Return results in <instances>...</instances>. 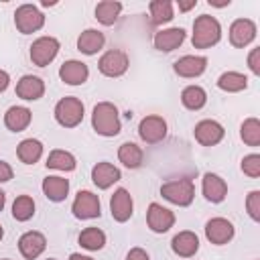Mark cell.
Listing matches in <instances>:
<instances>
[{"mask_svg":"<svg viewBox=\"0 0 260 260\" xmlns=\"http://www.w3.org/2000/svg\"><path fill=\"white\" fill-rule=\"evenodd\" d=\"M91 128L104 138H114L122 130L118 108L112 102H100L91 110Z\"/></svg>","mask_w":260,"mask_h":260,"instance_id":"cell-1","label":"cell"},{"mask_svg":"<svg viewBox=\"0 0 260 260\" xmlns=\"http://www.w3.org/2000/svg\"><path fill=\"white\" fill-rule=\"evenodd\" d=\"M221 39V24L211 14H201L193 20V35L191 43L195 49H209L217 45Z\"/></svg>","mask_w":260,"mask_h":260,"instance_id":"cell-2","label":"cell"},{"mask_svg":"<svg viewBox=\"0 0 260 260\" xmlns=\"http://www.w3.org/2000/svg\"><path fill=\"white\" fill-rule=\"evenodd\" d=\"M160 195L162 199H167L173 205L179 207H187L193 203L195 199V185L193 179L189 177H181V179H171L167 183L160 185Z\"/></svg>","mask_w":260,"mask_h":260,"instance_id":"cell-3","label":"cell"},{"mask_svg":"<svg viewBox=\"0 0 260 260\" xmlns=\"http://www.w3.org/2000/svg\"><path fill=\"white\" fill-rule=\"evenodd\" d=\"M55 120L59 126L63 128H75L81 124L83 120V114H85V108H83V102L75 95H65L61 98L57 104H55Z\"/></svg>","mask_w":260,"mask_h":260,"instance_id":"cell-4","label":"cell"},{"mask_svg":"<svg viewBox=\"0 0 260 260\" xmlns=\"http://www.w3.org/2000/svg\"><path fill=\"white\" fill-rule=\"evenodd\" d=\"M14 26L22 35H32L45 26V14L35 4H20L14 12Z\"/></svg>","mask_w":260,"mask_h":260,"instance_id":"cell-5","label":"cell"},{"mask_svg":"<svg viewBox=\"0 0 260 260\" xmlns=\"http://www.w3.org/2000/svg\"><path fill=\"white\" fill-rule=\"evenodd\" d=\"M167 132H169V126H167V120L158 114H150V116H144L138 124V136L142 142L146 144H158L167 138Z\"/></svg>","mask_w":260,"mask_h":260,"instance_id":"cell-6","label":"cell"},{"mask_svg":"<svg viewBox=\"0 0 260 260\" xmlns=\"http://www.w3.org/2000/svg\"><path fill=\"white\" fill-rule=\"evenodd\" d=\"M59 49H61V45H59V41L55 37H39V39L32 41L28 55H30L32 65L47 67L49 63H53V59L57 57Z\"/></svg>","mask_w":260,"mask_h":260,"instance_id":"cell-7","label":"cell"},{"mask_svg":"<svg viewBox=\"0 0 260 260\" xmlns=\"http://www.w3.org/2000/svg\"><path fill=\"white\" fill-rule=\"evenodd\" d=\"M71 211L77 219H95L102 215V203H100V197L93 193V191H87V189H81L77 191L75 199H73V205H71Z\"/></svg>","mask_w":260,"mask_h":260,"instance_id":"cell-8","label":"cell"},{"mask_svg":"<svg viewBox=\"0 0 260 260\" xmlns=\"http://www.w3.org/2000/svg\"><path fill=\"white\" fill-rule=\"evenodd\" d=\"M128 67H130V59H128V55H126L124 51H120V49H110V51H106V53L100 57V61H98V69H100V73L106 75V77H122V75L128 71Z\"/></svg>","mask_w":260,"mask_h":260,"instance_id":"cell-9","label":"cell"},{"mask_svg":"<svg viewBox=\"0 0 260 260\" xmlns=\"http://www.w3.org/2000/svg\"><path fill=\"white\" fill-rule=\"evenodd\" d=\"M175 213L169 207H162L160 203L152 201L146 209V225L150 228V232L154 234H165L175 225Z\"/></svg>","mask_w":260,"mask_h":260,"instance_id":"cell-10","label":"cell"},{"mask_svg":"<svg viewBox=\"0 0 260 260\" xmlns=\"http://www.w3.org/2000/svg\"><path fill=\"white\" fill-rule=\"evenodd\" d=\"M234 236H236V228L225 217H211L205 223V238L213 246H225L234 240Z\"/></svg>","mask_w":260,"mask_h":260,"instance_id":"cell-11","label":"cell"},{"mask_svg":"<svg viewBox=\"0 0 260 260\" xmlns=\"http://www.w3.org/2000/svg\"><path fill=\"white\" fill-rule=\"evenodd\" d=\"M256 32H258V28H256L254 20H250V18H236L230 24V30H228L230 45L236 47V49H244V47H248L256 39Z\"/></svg>","mask_w":260,"mask_h":260,"instance_id":"cell-12","label":"cell"},{"mask_svg":"<svg viewBox=\"0 0 260 260\" xmlns=\"http://www.w3.org/2000/svg\"><path fill=\"white\" fill-rule=\"evenodd\" d=\"M193 136L201 146H215V144H219L223 140L225 130L217 120H209L207 118V120H201V122L195 124Z\"/></svg>","mask_w":260,"mask_h":260,"instance_id":"cell-13","label":"cell"},{"mask_svg":"<svg viewBox=\"0 0 260 260\" xmlns=\"http://www.w3.org/2000/svg\"><path fill=\"white\" fill-rule=\"evenodd\" d=\"M110 213H112L114 221H118V223H126L132 217L134 201H132V195L128 193V189L118 187L114 191V195L110 197Z\"/></svg>","mask_w":260,"mask_h":260,"instance_id":"cell-14","label":"cell"},{"mask_svg":"<svg viewBox=\"0 0 260 260\" xmlns=\"http://www.w3.org/2000/svg\"><path fill=\"white\" fill-rule=\"evenodd\" d=\"M185 39H187L185 28H181V26H169V28H160V30L154 32L152 45L160 53H171V51L179 49L185 43Z\"/></svg>","mask_w":260,"mask_h":260,"instance_id":"cell-15","label":"cell"},{"mask_svg":"<svg viewBox=\"0 0 260 260\" xmlns=\"http://www.w3.org/2000/svg\"><path fill=\"white\" fill-rule=\"evenodd\" d=\"M205 69H207V57L203 55H183L173 63V71L185 79L199 77L205 73Z\"/></svg>","mask_w":260,"mask_h":260,"instance_id":"cell-16","label":"cell"},{"mask_svg":"<svg viewBox=\"0 0 260 260\" xmlns=\"http://www.w3.org/2000/svg\"><path fill=\"white\" fill-rule=\"evenodd\" d=\"M47 248V238L41 234V232H24L20 238H18V252L22 254V258L26 260H37Z\"/></svg>","mask_w":260,"mask_h":260,"instance_id":"cell-17","label":"cell"},{"mask_svg":"<svg viewBox=\"0 0 260 260\" xmlns=\"http://www.w3.org/2000/svg\"><path fill=\"white\" fill-rule=\"evenodd\" d=\"M59 77L67 85H83L89 77V67L83 61L69 59V61H63V65L59 67Z\"/></svg>","mask_w":260,"mask_h":260,"instance_id":"cell-18","label":"cell"},{"mask_svg":"<svg viewBox=\"0 0 260 260\" xmlns=\"http://www.w3.org/2000/svg\"><path fill=\"white\" fill-rule=\"evenodd\" d=\"M16 98L24 102H37L45 95V81L37 75H22L16 81Z\"/></svg>","mask_w":260,"mask_h":260,"instance_id":"cell-19","label":"cell"},{"mask_svg":"<svg viewBox=\"0 0 260 260\" xmlns=\"http://www.w3.org/2000/svg\"><path fill=\"white\" fill-rule=\"evenodd\" d=\"M122 179V173H120V169L116 167V165H112V162H108V160H102V162H98V165H93V169H91V181H93V185L98 187V189H110L114 183H118Z\"/></svg>","mask_w":260,"mask_h":260,"instance_id":"cell-20","label":"cell"},{"mask_svg":"<svg viewBox=\"0 0 260 260\" xmlns=\"http://www.w3.org/2000/svg\"><path fill=\"white\" fill-rule=\"evenodd\" d=\"M201 191L209 203H221L228 195V183L215 173H205L201 179Z\"/></svg>","mask_w":260,"mask_h":260,"instance_id":"cell-21","label":"cell"},{"mask_svg":"<svg viewBox=\"0 0 260 260\" xmlns=\"http://www.w3.org/2000/svg\"><path fill=\"white\" fill-rule=\"evenodd\" d=\"M171 250L177 256H181V258L195 256L197 250H199V238H197V234L191 232V230H183V232L175 234L173 240H171Z\"/></svg>","mask_w":260,"mask_h":260,"instance_id":"cell-22","label":"cell"},{"mask_svg":"<svg viewBox=\"0 0 260 260\" xmlns=\"http://www.w3.org/2000/svg\"><path fill=\"white\" fill-rule=\"evenodd\" d=\"M41 189H43V195L49 201L61 203V201H65V197L69 193V181L65 177H59V175H49V177L43 179Z\"/></svg>","mask_w":260,"mask_h":260,"instance_id":"cell-23","label":"cell"},{"mask_svg":"<svg viewBox=\"0 0 260 260\" xmlns=\"http://www.w3.org/2000/svg\"><path fill=\"white\" fill-rule=\"evenodd\" d=\"M32 120V112L26 106H10L4 114V126L10 132H22L28 128Z\"/></svg>","mask_w":260,"mask_h":260,"instance_id":"cell-24","label":"cell"},{"mask_svg":"<svg viewBox=\"0 0 260 260\" xmlns=\"http://www.w3.org/2000/svg\"><path fill=\"white\" fill-rule=\"evenodd\" d=\"M104 45H106V37L98 28H85L77 37V51H81L83 55H95L104 49Z\"/></svg>","mask_w":260,"mask_h":260,"instance_id":"cell-25","label":"cell"},{"mask_svg":"<svg viewBox=\"0 0 260 260\" xmlns=\"http://www.w3.org/2000/svg\"><path fill=\"white\" fill-rule=\"evenodd\" d=\"M16 156L24 165H35L43 156V142L37 138H24L16 146Z\"/></svg>","mask_w":260,"mask_h":260,"instance_id":"cell-26","label":"cell"},{"mask_svg":"<svg viewBox=\"0 0 260 260\" xmlns=\"http://www.w3.org/2000/svg\"><path fill=\"white\" fill-rule=\"evenodd\" d=\"M47 169H53V171H63V173H71L75 171L77 167V158L69 152V150H63V148H55L49 152L47 156Z\"/></svg>","mask_w":260,"mask_h":260,"instance_id":"cell-27","label":"cell"},{"mask_svg":"<svg viewBox=\"0 0 260 260\" xmlns=\"http://www.w3.org/2000/svg\"><path fill=\"white\" fill-rule=\"evenodd\" d=\"M148 12H150V22L160 26L175 18V4L171 0H152L148 4Z\"/></svg>","mask_w":260,"mask_h":260,"instance_id":"cell-28","label":"cell"},{"mask_svg":"<svg viewBox=\"0 0 260 260\" xmlns=\"http://www.w3.org/2000/svg\"><path fill=\"white\" fill-rule=\"evenodd\" d=\"M217 87L225 93H238V91H244L248 87V77L240 71H223L219 77H217Z\"/></svg>","mask_w":260,"mask_h":260,"instance_id":"cell-29","label":"cell"},{"mask_svg":"<svg viewBox=\"0 0 260 260\" xmlns=\"http://www.w3.org/2000/svg\"><path fill=\"white\" fill-rule=\"evenodd\" d=\"M118 160L126 167V169H138L142 167L144 160V150L136 144V142H124L118 148Z\"/></svg>","mask_w":260,"mask_h":260,"instance_id":"cell-30","label":"cell"},{"mask_svg":"<svg viewBox=\"0 0 260 260\" xmlns=\"http://www.w3.org/2000/svg\"><path fill=\"white\" fill-rule=\"evenodd\" d=\"M122 8H124L122 2H116V0H104V2H98V4H95V18H98L100 24H104V26H112V24L118 20Z\"/></svg>","mask_w":260,"mask_h":260,"instance_id":"cell-31","label":"cell"},{"mask_svg":"<svg viewBox=\"0 0 260 260\" xmlns=\"http://www.w3.org/2000/svg\"><path fill=\"white\" fill-rule=\"evenodd\" d=\"M181 104L187 110L197 112V110H201L207 104V93H205V89L201 85H195V83L193 85H187L181 91Z\"/></svg>","mask_w":260,"mask_h":260,"instance_id":"cell-32","label":"cell"},{"mask_svg":"<svg viewBox=\"0 0 260 260\" xmlns=\"http://www.w3.org/2000/svg\"><path fill=\"white\" fill-rule=\"evenodd\" d=\"M77 242H79V246H81L83 250L98 252V250H102V248L106 246V234H104L100 228L89 225V228L81 230V234H79Z\"/></svg>","mask_w":260,"mask_h":260,"instance_id":"cell-33","label":"cell"},{"mask_svg":"<svg viewBox=\"0 0 260 260\" xmlns=\"http://www.w3.org/2000/svg\"><path fill=\"white\" fill-rule=\"evenodd\" d=\"M35 215V199L30 195H18L12 201V217L16 221H28Z\"/></svg>","mask_w":260,"mask_h":260,"instance_id":"cell-34","label":"cell"},{"mask_svg":"<svg viewBox=\"0 0 260 260\" xmlns=\"http://www.w3.org/2000/svg\"><path fill=\"white\" fill-rule=\"evenodd\" d=\"M240 138L248 146H260V120L258 118H246L240 126Z\"/></svg>","mask_w":260,"mask_h":260,"instance_id":"cell-35","label":"cell"},{"mask_svg":"<svg viewBox=\"0 0 260 260\" xmlns=\"http://www.w3.org/2000/svg\"><path fill=\"white\" fill-rule=\"evenodd\" d=\"M240 169H242V173L248 175L250 179H258V177H260V154H258V152L246 154V156L242 158Z\"/></svg>","mask_w":260,"mask_h":260,"instance_id":"cell-36","label":"cell"},{"mask_svg":"<svg viewBox=\"0 0 260 260\" xmlns=\"http://www.w3.org/2000/svg\"><path fill=\"white\" fill-rule=\"evenodd\" d=\"M246 211L254 221H260V191L254 189L246 197Z\"/></svg>","mask_w":260,"mask_h":260,"instance_id":"cell-37","label":"cell"},{"mask_svg":"<svg viewBox=\"0 0 260 260\" xmlns=\"http://www.w3.org/2000/svg\"><path fill=\"white\" fill-rule=\"evenodd\" d=\"M248 69L254 75H260V47H254L248 53Z\"/></svg>","mask_w":260,"mask_h":260,"instance_id":"cell-38","label":"cell"},{"mask_svg":"<svg viewBox=\"0 0 260 260\" xmlns=\"http://www.w3.org/2000/svg\"><path fill=\"white\" fill-rule=\"evenodd\" d=\"M126 260H150V256H148V252H146L144 248L134 246V248H130V250H128Z\"/></svg>","mask_w":260,"mask_h":260,"instance_id":"cell-39","label":"cell"},{"mask_svg":"<svg viewBox=\"0 0 260 260\" xmlns=\"http://www.w3.org/2000/svg\"><path fill=\"white\" fill-rule=\"evenodd\" d=\"M12 177H14L12 167H10L6 160H0V183H8Z\"/></svg>","mask_w":260,"mask_h":260,"instance_id":"cell-40","label":"cell"},{"mask_svg":"<svg viewBox=\"0 0 260 260\" xmlns=\"http://www.w3.org/2000/svg\"><path fill=\"white\" fill-rule=\"evenodd\" d=\"M8 85H10V75H8V71L0 69V93H4Z\"/></svg>","mask_w":260,"mask_h":260,"instance_id":"cell-41","label":"cell"},{"mask_svg":"<svg viewBox=\"0 0 260 260\" xmlns=\"http://www.w3.org/2000/svg\"><path fill=\"white\" fill-rule=\"evenodd\" d=\"M177 6H179V10H181V12H187V10H191V8H195V6H197V0H189V2L179 0V2H177Z\"/></svg>","mask_w":260,"mask_h":260,"instance_id":"cell-42","label":"cell"},{"mask_svg":"<svg viewBox=\"0 0 260 260\" xmlns=\"http://www.w3.org/2000/svg\"><path fill=\"white\" fill-rule=\"evenodd\" d=\"M69 260H93L91 256H85V254H79V252H71L69 254Z\"/></svg>","mask_w":260,"mask_h":260,"instance_id":"cell-43","label":"cell"},{"mask_svg":"<svg viewBox=\"0 0 260 260\" xmlns=\"http://www.w3.org/2000/svg\"><path fill=\"white\" fill-rule=\"evenodd\" d=\"M4 205H6V193L0 189V211L4 209Z\"/></svg>","mask_w":260,"mask_h":260,"instance_id":"cell-44","label":"cell"},{"mask_svg":"<svg viewBox=\"0 0 260 260\" xmlns=\"http://www.w3.org/2000/svg\"><path fill=\"white\" fill-rule=\"evenodd\" d=\"M2 236H4V230H2V225H0V240H2Z\"/></svg>","mask_w":260,"mask_h":260,"instance_id":"cell-45","label":"cell"},{"mask_svg":"<svg viewBox=\"0 0 260 260\" xmlns=\"http://www.w3.org/2000/svg\"><path fill=\"white\" fill-rule=\"evenodd\" d=\"M45 260H57V258H45Z\"/></svg>","mask_w":260,"mask_h":260,"instance_id":"cell-46","label":"cell"},{"mask_svg":"<svg viewBox=\"0 0 260 260\" xmlns=\"http://www.w3.org/2000/svg\"><path fill=\"white\" fill-rule=\"evenodd\" d=\"M2 260H10V258H2Z\"/></svg>","mask_w":260,"mask_h":260,"instance_id":"cell-47","label":"cell"}]
</instances>
